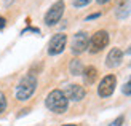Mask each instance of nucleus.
Returning a JSON list of instances; mask_svg holds the SVG:
<instances>
[{
  "label": "nucleus",
  "instance_id": "18",
  "mask_svg": "<svg viewBox=\"0 0 131 126\" xmlns=\"http://www.w3.org/2000/svg\"><path fill=\"white\" fill-rule=\"evenodd\" d=\"M99 15H101V13H94V15H90V16L86 18V21H88V19H94V18H97Z\"/></svg>",
  "mask_w": 131,
  "mask_h": 126
},
{
  "label": "nucleus",
  "instance_id": "16",
  "mask_svg": "<svg viewBox=\"0 0 131 126\" xmlns=\"http://www.w3.org/2000/svg\"><path fill=\"white\" fill-rule=\"evenodd\" d=\"M122 123H123V117H118L117 120L112 123V126H122Z\"/></svg>",
  "mask_w": 131,
  "mask_h": 126
},
{
  "label": "nucleus",
  "instance_id": "9",
  "mask_svg": "<svg viewBox=\"0 0 131 126\" xmlns=\"http://www.w3.org/2000/svg\"><path fill=\"white\" fill-rule=\"evenodd\" d=\"M122 61H123V51L120 48H112L106 58V65L109 69H114V67H118Z\"/></svg>",
  "mask_w": 131,
  "mask_h": 126
},
{
  "label": "nucleus",
  "instance_id": "2",
  "mask_svg": "<svg viewBox=\"0 0 131 126\" xmlns=\"http://www.w3.org/2000/svg\"><path fill=\"white\" fill-rule=\"evenodd\" d=\"M37 89V77L35 75H26L16 86V99L18 101H27Z\"/></svg>",
  "mask_w": 131,
  "mask_h": 126
},
{
  "label": "nucleus",
  "instance_id": "3",
  "mask_svg": "<svg viewBox=\"0 0 131 126\" xmlns=\"http://www.w3.org/2000/svg\"><path fill=\"white\" fill-rule=\"evenodd\" d=\"M64 8H66L64 0H58V2H54L50 6V10L47 11V15H45V24L50 26V27L54 26V24H58L59 19L62 18V15H64Z\"/></svg>",
  "mask_w": 131,
  "mask_h": 126
},
{
  "label": "nucleus",
  "instance_id": "10",
  "mask_svg": "<svg viewBox=\"0 0 131 126\" xmlns=\"http://www.w3.org/2000/svg\"><path fill=\"white\" fill-rule=\"evenodd\" d=\"M82 75H83V82L86 85H93L96 82V78H97V70H96V67H93V65H88V67L83 69Z\"/></svg>",
  "mask_w": 131,
  "mask_h": 126
},
{
  "label": "nucleus",
  "instance_id": "1",
  "mask_svg": "<svg viewBox=\"0 0 131 126\" xmlns=\"http://www.w3.org/2000/svg\"><path fill=\"white\" fill-rule=\"evenodd\" d=\"M45 104H47V107L51 112H54V113H64V112L67 110V107H69V99L66 97L64 91H61V89H53L47 96Z\"/></svg>",
  "mask_w": 131,
  "mask_h": 126
},
{
  "label": "nucleus",
  "instance_id": "6",
  "mask_svg": "<svg viewBox=\"0 0 131 126\" xmlns=\"http://www.w3.org/2000/svg\"><path fill=\"white\" fill-rule=\"evenodd\" d=\"M66 45H67V35L66 34H56L51 37L48 43V54L50 56H58L64 51Z\"/></svg>",
  "mask_w": 131,
  "mask_h": 126
},
{
  "label": "nucleus",
  "instance_id": "17",
  "mask_svg": "<svg viewBox=\"0 0 131 126\" xmlns=\"http://www.w3.org/2000/svg\"><path fill=\"white\" fill-rule=\"evenodd\" d=\"M5 24H6V21H5L2 16H0V29H3V27H5Z\"/></svg>",
  "mask_w": 131,
  "mask_h": 126
},
{
  "label": "nucleus",
  "instance_id": "5",
  "mask_svg": "<svg viewBox=\"0 0 131 126\" xmlns=\"http://www.w3.org/2000/svg\"><path fill=\"white\" fill-rule=\"evenodd\" d=\"M88 45H90V38L86 32H77L72 38V43H70V51L74 54H82L83 51L88 50Z\"/></svg>",
  "mask_w": 131,
  "mask_h": 126
},
{
  "label": "nucleus",
  "instance_id": "15",
  "mask_svg": "<svg viewBox=\"0 0 131 126\" xmlns=\"http://www.w3.org/2000/svg\"><path fill=\"white\" fill-rule=\"evenodd\" d=\"M5 109H6V97H5L3 93L0 91V113L5 112Z\"/></svg>",
  "mask_w": 131,
  "mask_h": 126
},
{
  "label": "nucleus",
  "instance_id": "12",
  "mask_svg": "<svg viewBox=\"0 0 131 126\" xmlns=\"http://www.w3.org/2000/svg\"><path fill=\"white\" fill-rule=\"evenodd\" d=\"M83 69H85V67H83L82 61H78V59H74V61H70L69 70H70V74H72V75H82Z\"/></svg>",
  "mask_w": 131,
  "mask_h": 126
},
{
  "label": "nucleus",
  "instance_id": "21",
  "mask_svg": "<svg viewBox=\"0 0 131 126\" xmlns=\"http://www.w3.org/2000/svg\"><path fill=\"white\" fill-rule=\"evenodd\" d=\"M62 126H77V124H62Z\"/></svg>",
  "mask_w": 131,
  "mask_h": 126
},
{
  "label": "nucleus",
  "instance_id": "4",
  "mask_svg": "<svg viewBox=\"0 0 131 126\" xmlns=\"http://www.w3.org/2000/svg\"><path fill=\"white\" fill-rule=\"evenodd\" d=\"M109 40H110V37H109V34H107L106 30H97L96 34L90 38V45H88L90 53L96 54V53L102 51L109 45Z\"/></svg>",
  "mask_w": 131,
  "mask_h": 126
},
{
  "label": "nucleus",
  "instance_id": "13",
  "mask_svg": "<svg viewBox=\"0 0 131 126\" xmlns=\"http://www.w3.org/2000/svg\"><path fill=\"white\" fill-rule=\"evenodd\" d=\"M93 0H74V6H77V8H82V6H86V5H90Z\"/></svg>",
  "mask_w": 131,
  "mask_h": 126
},
{
  "label": "nucleus",
  "instance_id": "11",
  "mask_svg": "<svg viewBox=\"0 0 131 126\" xmlns=\"http://www.w3.org/2000/svg\"><path fill=\"white\" fill-rule=\"evenodd\" d=\"M131 13V3L128 2V0H125L118 8H117V18H120V19H125L128 15Z\"/></svg>",
  "mask_w": 131,
  "mask_h": 126
},
{
  "label": "nucleus",
  "instance_id": "20",
  "mask_svg": "<svg viewBox=\"0 0 131 126\" xmlns=\"http://www.w3.org/2000/svg\"><path fill=\"white\" fill-rule=\"evenodd\" d=\"M126 53H128V54H131V45H129V48L126 50Z\"/></svg>",
  "mask_w": 131,
  "mask_h": 126
},
{
  "label": "nucleus",
  "instance_id": "19",
  "mask_svg": "<svg viewBox=\"0 0 131 126\" xmlns=\"http://www.w3.org/2000/svg\"><path fill=\"white\" fill-rule=\"evenodd\" d=\"M96 2H97V3H99V5H104V3H109V2H110V0H96Z\"/></svg>",
  "mask_w": 131,
  "mask_h": 126
},
{
  "label": "nucleus",
  "instance_id": "8",
  "mask_svg": "<svg viewBox=\"0 0 131 126\" xmlns=\"http://www.w3.org/2000/svg\"><path fill=\"white\" fill-rule=\"evenodd\" d=\"M64 94H66V97H67L69 101L78 102V101H82V99L85 97L86 91H85V88H83V86H80V85H67Z\"/></svg>",
  "mask_w": 131,
  "mask_h": 126
},
{
  "label": "nucleus",
  "instance_id": "14",
  "mask_svg": "<svg viewBox=\"0 0 131 126\" xmlns=\"http://www.w3.org/2000/svg\"><path fill=\"white\" fill-rule=\"evenodd\" d=\"M122 93H123L125 96H131V80H129V82H126L125 85L122 86Z\"/></svg>",
  "mask_w": 131,
  "mask_h": 126
},
{
  "label": "nucleus",
  "instance_id": "7",
  "mask_svg": "<svg viewBox=\"0 0 131 126\" xmlns=\"http://www.w3.org/2000/svg\"><path fill=\"white\" fill-rule=\"evenodd\" d=\"M115 86H117V78L115 75H106L101 80L99 86H97V94L101 97H109L114 94L115 91Z\"/></svg>",
  "mask_w": 131,
  "mask_h": 126
}]
</instances>
